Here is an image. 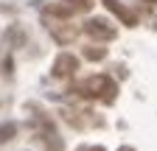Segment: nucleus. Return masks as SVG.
I'll return each mask as SVG.
<instances>
[{
	"mask_svg": "<svg viewBox=\"0 0 157 151\" xmlns=\"http://www.w3.org/2000/svg\"><path fill=\"white\" fill-rule=\"evenodd\" d=\"M84 92V95H95V98H101V101H107V104H112L115 101V81L112 79H107V76H93V79H87L82 87H78Z\"/></svg>",
	"mask_w": 157,
	"mask_h": 151,
	"instance_id": "nucleus-1",
	"label": "nucleus"
},
{
	"mask_svg": "<svg viewBox=\"0 0 157 151\" xmlns=\"http://www.w3.org/2000/svg\"><path fill=\"white\" fill-rule=\"evenodd\" d=\"M84 31L90 36H95V39H112L115 36V28L107 20H90V23H84Z\"/></svg>",
	"mask_w": 157,
	"mask_h": 151,
	"instance_id": "nucleus-2",
	"label": "nucleus"
},
{
	"mask_svg": "<svg viewBox=\"0 0 157 151\" xmlns=\"http://www.w3.org/2000/svg\"><path fill=\"white\" fill-rule=\"evenodd\" d=\"M76 70H78V59H76V56H70V53H62V56L56 59V64H53V73H56V76H73Z\"/></svg>",
	"mask_w": 157,
	"mask_h": 151,
	"instance_id": "nucleus-3",
	"label": "nucleus"
},
{
	"mask_svg": "<svg viewBox=\"0 0 157 151\" xmlns=\"http://www.w3.org/2000/svg\"><path fill=\"white\" fill-rule=\"evenodd\" d=\"M104 6H107V9H112V11L121 17L126 25H135V23H137V17H135L129 9H124V6H121V0H104Z\"/></svg>",
	"mask_w": 157,
	"mask_h": 151,
	"instance_id": "nucleus-4",
	"label": "nucleus"
},
{
	"mask_svg": "<svg viewBox=\"0 0 157 151\" xmlns=\"http://www.w3.org/2000/svg\"><path fill=\"white\" fill-rule=\"evenodd\" d=\"M6 39H9L11 48H23V45H25V31H23V28H17V25H9Z\"/></svg>",
	"mask_w": 157,
	"mask_h": 151,
	"instance_id": "nucleus-5",
	"label": "nucleus"
},
{
	"mask_svg": "<svg viewBox=\"0 0 157 151\" xmlns=\"http://www.w3.org/2000/svg\"><path fill=\"white\" fill-rule=\"evenodd\" d=\"M11 137H17V123H0V143H9Z\"/></svg>",
	"mask_w": 157,
	"mask_h": 151,
	"instance_id": "nucleus-6",
	"label": "nucleus"
},
{
	"mask_svg": "<svg viewBox=\"0 0 157 151\" xmlns=\"http://www.w3.org/2000/svg\"><path fill=\"white\" fill-rule=\"evenodd\" d=\"M84 56H87V59H93V62H98V59H104V56H107V48H87Z\"/></svg>",
	"mask_w": 157,
	"mask_h": 151,
	"instance_id": "nucleus-7",
	"label": "nucleus"
},
{
	"mask_svg": "<svg viewBox=\"0 0 157 151\" xmlns=\"http://www.w3.org/2000/svg\"><path fill=\"white\" fill-rule=\"evenodd\" d=\"M70 3H73V9H84V11H87V9L93 6V0H70Z\"/></svg>",
	"mask_w": 157,
	"mask_h": 151,
	"instance_id": "nucleus-8",
	"label": "nucleus"
},
{
	"mask_svg": "<svg viewBox=\"0 0 157 151\" xmlns=\"http://www.w3.org/2000/svg\"><path fill=\"white\" fill-rule=\"evenodd\" d=\"M78 151H107L104 145H87V148H78Z\"/></svg>",
	"mask_w": 157,
	"mask_h": 151,
	"instance_id": "nucleus-9",
	"label": "nucleus"
},
{
	"mask_svg": "<svg viewBox=\"0 0 157 151\" xmlns=\"http://www.w3.org/2000/svg\"><path fill=\"white\" fill-rule=\"evenodd\" d=\"M121 151H135V148H129V145H124V148H121Z\"/></svg>",
	"mask_w": 157,
	"mask_h": 151,
	"instance_id": "nucleus-10",
	"label": "nucleus"
},
{
	"mask_svg": "<svg viewBox=\"0 0 157 151\" xmlns=\"http://www.w3.org/2000/svg\"><path fill=\"white\" fill-rule=\"evenodd\" d=\"M146 3H157V0H146Z\"/></svg>",
	"mask_w": 157,
	"mask_h": 151,
	"instance_id": "nucleus-11",
	"label": "nucleus"
}]
</instances>
